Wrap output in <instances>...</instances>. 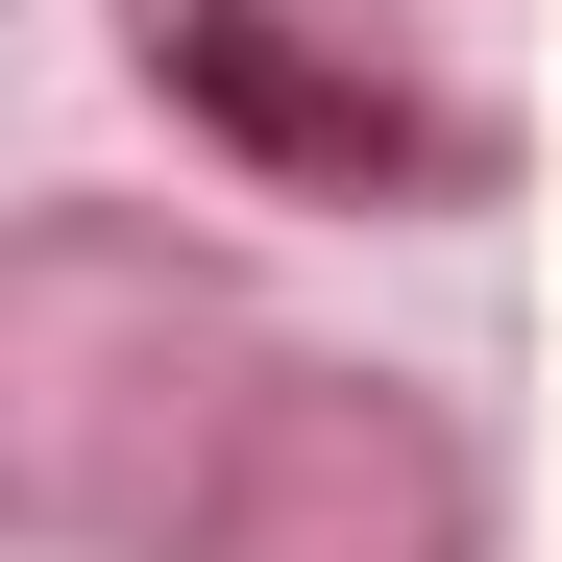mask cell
Returning a JSON list of instances; mask_svg holds the SVG:
<instances>
[{"label":"cell","mask_w":562,"mask_h":562,"mask_svg":"<svg viewBox=\"0 0 562 562\" xmlns=\"http://www.w3.org/2000/svg\"><path fill=\"white\" fill-rule=\"evenodd\" d=\"M269 269L196 196H0V562H171L221 416L269 392Z\"/></svg>","instance_id":"cell-1"},{"label":"cell","mask_w":562,"mask_h":562,"mask_svg":"<svg viewBox=\"0 0 562 562\" xmlns=\"http://www.w3.org/2000/svg\"><path fill=\"white\" fill-rule=\"evenodd\" d=\"M171 562H514V490H490V416L392 342H269V392L221 416Z\"/></svg>","instance_id":"cell-3"},{"label":"cell","mask_w":562,"mask_h":562,"mask_svg":"<svg viewBox=\"0 0 562 562\" xmlns=\"http://www.w3.org/2000/svg\"><path fill=\"white\" fill-rule=\"evenodd\" d=\"M123 99L269 221H490L538 123L440 0H99Z\"/></svg>","instance_id":"cell-2"}]
</instances>
